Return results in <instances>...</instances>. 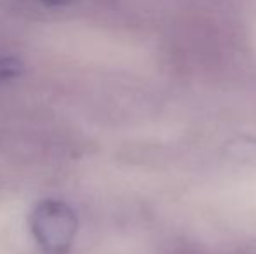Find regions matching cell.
Wrapping results in <instances>:
<instances>
[{
	"instance_id": "1",
	"label": "cell",
	"mask_w": 256,
	"mask_h": 254,
	"mask_svg": "<svg viewBox=\"0 0 256 254\" xmlns=\"http://www.w3.org/2000/svg\"><path fill=\"white\" fill-rule=\"evenodd\" d=\"M30 230L48 254H68L78 232L77 213L61 199H44L32 209Z\"/></svg>"
},
{
	"instance_id": "2",
	"label": "cell",
	"mask_w": 256,
	"mask_h": 254,
	"mask_svg": "<svg viewBox=\"0 0 256 254\" xmlns=\"http://www.w3.org/2000/svg\"><path fill=\"white\" fill-rule=\"evenodd\" d=\"M23 73V63L14 56H0V84L18 78Z\"/></svg>"
},
{
	"instance_id": "3",
	"label": "cell",
	"mask_w": 256,
	"mask_h": 254,
	"mask_svg": "<svg viewBox=\"0 0 256 254\" xmlns=\"http://www.w3.org/2000/svg\"><path fill=\"white\" fill-rule=\"evenodd\" d=\"M234 148H237V152H234L236 157H240L242 160L251 159V162H256V141L253 139H240L239 145H234Z\"/></svg>"
},
{
	"instance_id": "4",
	"label": "cell",
	"mask_w": 256,
	"mask_h": 254,
	"mask_svg": "<svg viewBox=\"0 0 256 254\" xmlns=\"http://www.w3.org/2000/svg\"><path fill=\"white\" fill-rule=\"evenodd\" d=\"M38 2H42L44 5H48V7H56V9H60V7L74 5V3L78 2V0H38Z\"/></svg>"
}]
</instances>
